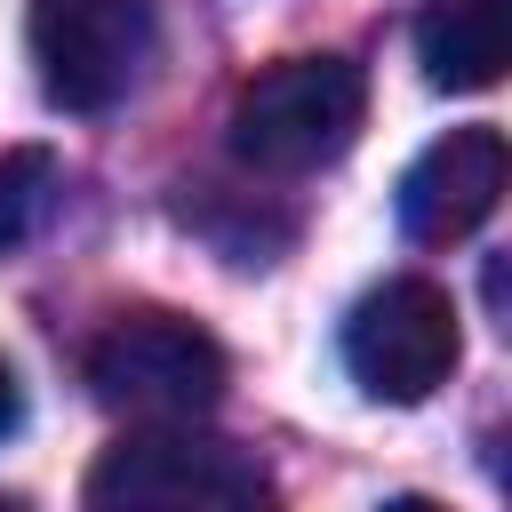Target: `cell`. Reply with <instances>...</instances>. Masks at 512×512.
Returning a JSON list of instances; mask_svg holds the SVG:
<instances>
[{"mask_svg":"<svg viewBox=\"0 0 512 512\" xmlns=\"http://www.w3.org/2000/svg\"><path fill=\"white\" fill-rule=\"evenodd\" d=\"M264 496V464L200 432H128L88 472L96 512H256Z\"/></svg>","mask_w":512,"mask_h":512,"instance_id":"3","label":"cell"},{"mask_svg":"<svg viewBox=\"0 0 512 512\" xmlns=\"http://www.w3.org/2000/svg\"><path fill=\"white\" fill-rule=\"evenodd\" d=\"M416 64L432 88H496L504 64H512V8L504 0H440L424 24H416Z\"/></svg>","mask_w":512,"mask_h":512,"instance_id":"7","label":"cell"},{"mask_svg":"<svg viewBox=\"0 0 512 512\" xmlns=\"http://www.w3.org/2000/svg\"><path fill=\"white\" fill-rule=\"evenodd\" d=\"M48 200H56V152L48 144H8L0 152V256L32 240Z\"/></svg>","mask_w":512,"mask_h":512,"instance_id":"8","label":"cell"},{"mask_svg":"<svg viewBox=\"0 0 512 512\" xmlns=\"http://www.w3.org/2000/svg\"><path fill=\"white\" fill-rule=\"evenodd\" d=\"M504 168L512 160H504L496 128H448L440 144H424L408 160V176H400V224H408V240H424V248L472 240L496 216V200H504Z\"/></svg>","mask_w":512,"mask_h":512,"instance_id":"6","label":"cell"},{"mask_svg":"<svg viewBox=\"0 0 512 512\" xmlns=\"http://www.w3.org/2000/svg\"><path fill=\"white\" fill-rule=\"evenodd\" d=\"M16 424H24V384H16V368L0 360V440H8Z\"/></svg>","mask_w":512,"mask_h":512,"instance_id":"9","label":"cell"},{"mask_svg":"<svg viewBox=\"0 0 512 512\" xmlns=\"http://www.w3.org/2000/svg\"><path fill=\"white\" fill-rule=\"evenodd\" d=\"M88 384H96L104 408L184 424V416H200V408L224 400V344H216L200 320L128 312V320H112V328L88 344Z\"/></svg>","mask_w":512,"mask_h":512,"instance_id":"4","label":"cell"},{"mask_svg":"<svg viewBox=\"0 0 512 512\" xmlns=\"http://www.w3.org/2000/svg\"><path fill=\"white\" fill-rule=\"evenodd\" d=\"M464 336H456V304L432 280H384L344 312V368L368 400L416 408L448 384Z\"/></svg>","mask_w":512,"mask_h":512,"instance_id":"5","label":"cell"},{"mask_svg":"<svg viewBox=\"0 0 512 512\" xmlns=\"http://www.w3.org/2000/svg\"><path fill=\"white\" fill-rule=\"evenodd\" d=\"M360 112H368L360 64H344V56H288V64L256 72L232 96L224 128H232V160L240 168L304 176V168H328L360 136Z\"/></svg>","mask_w":512,"mask_h":512,"instance_id":"1","label":"cell"},{"mask_svg":"<svg viewBox=\"0 0 512 512\" xmlns=\"http://www.w3.org/2000/svg\"><path fill=\"white\" fill-rule=\"evenodd\" d=\"M152 0H32L24 48L56 112H112L152 64Z\"/></svg>","mask_w":512,"mask_h":512,"instance_id":"2","label":"cell"}]
</instances>
